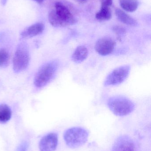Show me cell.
Here are the masks:
<instances>
[{
    "label": "cell",
    "mask_w": 151,
    "mask_h": 151,
    "mask_svg": "<svg viewBox=\"0 0 151 151\" xmlns=\"http://www.w3.org/2000/svg\"><path fill=\"white\" fill-rule=\"evenodd\" d=\"M48 19L55 27H64L74 24L77 22L69 9L62 3L57 2L55 8L49 14Z\"/></svg>",
    "instance_id": "obj_1"
},
{
    "label": "cell",
    "mask_w": 151,
    "mask_h": 151,
    "mask_svg": "<svg viewBox=\"0 0 151 151\" xmlns=\"http://www.w3.org/2000/svg\"><path fill=\"white\" fill-rule=\"evenodd\" d=\"M107 105L111 111L116 116H126L134 111L135 105L133 101L126 97L115 96L110 98Z\"/></svg>",
    "instance_id": "obj_2"
},
{
    "label": "cell",
    "mask_w": 151,
    "mask_h": 151,
    "mask_svg": "<svg viewBox=\"0 0 151 151\" xmlns=\"http://www.w3.org/2000/svg\"><path fill=\"white\" fill-rule=\"evenodd\" d=\"M89 136V132L87 129L80 127H74L66 130L64 138L69 148L74 149L85 145L87 142Z\"/></svg>",
    "instance_id": "obj_3"
},
{
    "label": "cell",
    "mask_w": 151,
    "mask_h": 151,
    "mask_svg": "<svg viewBox=\"0 0 151 151\" xmlns=\"http://www.w3.org/2000/svg\"><path fill=\"white\" fill-rule=\"evenodd\" d=\"M56 61H51L43 65L35 77V85L37 88H42L47 85L54 78L58 68Z\"/></svg>",
    "instance_id": "obj_4"
},
{
    "label": "cell",
    "mask_w": 151,
    "mask_h": 151,
    "mask_svg": "<svg viewBox=\"0 0 151 151\" xmlns=\"http://www.w3.org/2000/svg\"><path fill=\"white\" fill-rule=\"evenodd\" d=\"M28 47L25 43H21L17 47L13 59V69L16 73L25 70L29 63Z\"/></svg>",
    "instance_id": "obj_5"
},
{
    "label": "cell",
    "mask_w": 151,
    "mask_h": 151,
    "mask_svg": "<svg viewBox=\"0 0 151 151\" xmlns=\"http://www.w3.org/2000/svg\"><path fill=\"white\" fill-rule=\"evenodd\" d=\"M131 70L129 65H124L118 67L110 73L104 82V85L116 86L124 82L129 75Z\"/></svg>",
    "instance_id": "obj_6"
},
{
    "label": "cell",
    "mask_w": 151,
    "mask_h": 151,
    "mask_svg": "<svg viewBox=\"0 0 151 151\" xmlns=\"http://www.w3.org/2000/svg\"><path fill=\"white\" fill-rule=\"evenodd\" d=\"M116 43L112 39L103 37L98 40L95 45V50L98 54L103 56L111 54L115 48Z\"/></svg>",
    "instance_id": "obj_7"
},
{
    "label": "cell",
    "mask_w": 151,
    "mask_h": 151,
    "mask_svg": "<svg viewBox=\"0 0 151 151\" xmlns=\"http://www.w3.org/2000/svg\"><path fill=\"white\" fill-rule=\"evenodd\" d=\"M58 144V136L56 133H50L45 135L40 140V151H55Z\"/></svg>",
    "instance_id": "obj_8"
},
{
    "label": "cell",
    "mask_w": 151,
    "mask_h": 151,
    "mask_svg": "<svg viewBox=\"0 0 151 151\" xmlns=\"http://www.w3.org/2000/svg\"><path fill=\"white\" fill-rule=\"evenodd\" d=\"M111 151H136L135 144L128 136H120L114 142Z\"/></svg>",
    "instance_id": "obj_9"
},
{
    "label": "cell",
    "mask_w": 151,
    "mask_h": 151,
    "mask_svg": "<svg viewBox=\"0 0 151 151\" xmlns=\"http://www.w3.org/2000/svg\"><path fill=\"white\" fill-rule=\"evenodd\" d=\"M44 29V25L42 23H36L23 31L21 34V37L25 39L32 38L39 35L43 32Z\"/></svg>",
    "instance_id": "obj_10"
},
{
    "label": "cell",
    "mask_w": 151,
    "mask_h": 151,
    "mask_svg": "<svg viewBox=\"0 0 151 151\" xmlns=\"http://www.w3.org/2000/svg\"><path fill=\"white\" fill-rule=\"evenodd\" d=\"M88 54V50L87 47L84 46H78L72 55V61L75 63H80L87 58Z\"/></svg>",
    "instance_id": "obj_11"
},
{
    "label": "cell",
    "mask_w": 151,
    "mask_h": 151,
    "mask_svg": "<svg viewBox=\"0 0 151 151\" xmlns=\"http://www.w3.org/2000/svg\"><path fill=\"white\" fill-rule=\"evenodd\" d=\"M115 13L118 20L121 23L131 26L135 27L138 25V23L134 19L130 17L125 12L120 9L115 10Z\"/></svg>",
    "instance_id": "obj_12"
},
{
    "label": "cell",
    "mask_w": 151,
    "mask_h": 151,
    "mask_svg": "<svg viewBox=\"0 0 151 151\" xmlns=\"http://www.w3.org/2000/svg\"><path fill=\"white\" fill-rule=\"evenodd\" d=\"M120 4L124 10L132 12L137 9L139 2L137 0H120Z\"/></svg>",
    "instance_id": "obj_13"
},
{
    "label": "cell",
    "mask_w": 151,
    "mask_h": 151,
    "mask_svg": "<svg viewBox=\"0 0 151 151\" xmlns=\"http://www.w3.org/2000/svg\"><path fill=\"white\" fill-rule=\"evenodd\" d=\"M96 18L100 21L110 20L112 17L111 11L110 7L102 6L101 9L95 15Z\"/></svg>",
    "instance_id": "obj_14"
},
{
    "label": "cell",
    "mask_w": 151,
    "mask_h": 151,
    "mask_svg": "<svg viewBox=\"0 0 151 151\" xmlns=\"http://www.w3.org/2000/svg\"><path fill=\"white\" fill-rule=\"evenodd\" d=\"M12 111L8 106L4 104L0 105V122L6 123L10 119Z\"/></svg>",
    "instance_id": "obj_15"
},
{
    "label": "cell",
    "mask_w": 151,
    "mask_h": 151,
    "mask_svg": "<svg viewBox=\"0 0 151 151\" xmlns=\"http://www.w3.org/2000/svg\"><path fill=\"white\" fill-rule=\"evenodd\" d=\"M10 55L9 52L4 49H0V67H4L9 64Z\"/></svg>",
    "instance_id": "obj_16"
},
{
    "label": "cell",
    "mask_w": 151,
    "mask_h": 151,
    "mask_svg": "<svg viewBox=\"0 0 151 151\" xmlns=\"http://www.w3.org/2000/svg\"><path fill=\"white\" fill-rule=\"evenodd\" d=\"M28 145L27 142L21 143L17 149V151H27Z\"/></svg>",
    "instance_id": "obj_17"
},
{
    "label": "cell",
    "mask_w": 151,
    "mask_h": 151,
    "mask_svg": "<svg viewBox=\"0 0 151 151\" xmlns=\"http://www.w3.org/2000/svg\"><path fill=\"white\" fill-rule=\"evenodd\" d=\"M113 30L118 35L122 34L125 32V29L120 27H115L113 28Z\"/></svg>",
    "instance_id": "obj_18"
},
{
    "label": "cell",
    "mask_w": 151,
    "mask_h": 151,
    "mask_svg": "<svg viewBox=\"0 0 151 151\" xmlns=\"http://www.w3.org/2000/svg\"><path fill=\"white\" fill-rule=\"evenodd\" d=\"M102 6L110 7L113 3V0H101Z\"/></svg>",
    "instance_id": "obj_19"
},
{
    "label": "cell",
    "mask_w": 151,
    "mask_h": 151,
    "mask_svg": "<svg viewBox=\"0 0 151 151\" xmlns=\"http://www.w3.org/2000/svg\"><path fill=\"white\" fill-rule=\"evenodd\" d=\"M33 1L37 2V3H38L39 4L41 3L43 1V0H33Z\"/></svg>",
    "instance_id": "obj_20"
}]
</instances>
